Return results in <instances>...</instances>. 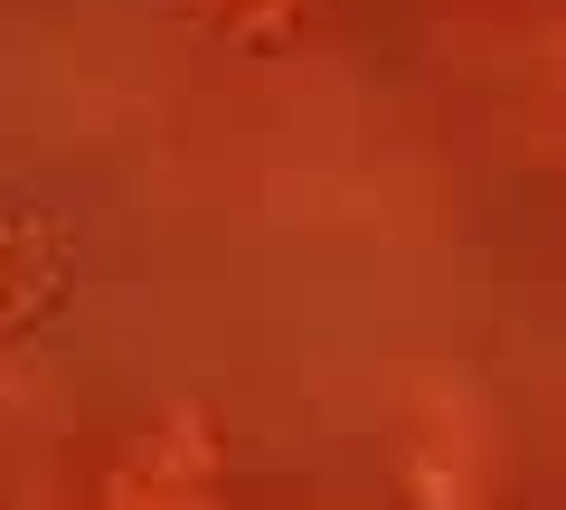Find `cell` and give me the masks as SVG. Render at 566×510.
I'll return each mask as SVG.
<instances>
[{"mask_svg": "<svg viewBox=\"0 0 566 510\" xmlns=\"http://www.w3.org/2000/svg\"><path fill=\"white\" fill-rule=\"evenodd\" d=\"M218 472H227L218 426H208L199 407H180V416H161L151 435H133V445L104 464V482H95L85 510H208L218 501Z\"/></svg>", "mask_w": 566, "mask_h": 510, "instance_id": "6da1fadb", "label": "cell"}, {"mask_svg": "<svg viewBox=\"0 0 566 510\" xmlns=\"http://www.w3.org/2000/svg\"><path fill=\"white\" fill-rule=\"evenodd\" d=\"M180 10L208 39L245 48V58H283V48H303L312 29L331 20V0H180Z\"/></svg>", "mask_w": 566, "mask_h": 510, "instance_id": "3957f363", "label": "cell"}, {"mask_svg": "<svg viewBox=\"0 0 566 510\" xmlns=\"http://www.w3.org/2000/svg\"><path fill=\"white\" fill-rule=\"evenodd\" d=\"M66 284H76V227L57 208L10 199L0 208V350H20L29 331H48Z\"/></svg>", "mask_w": 566, "mask_h": 510, "instance_id": "7a4b0ae2", "label": "cell"}]
</instances>
